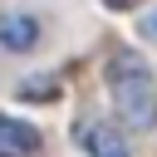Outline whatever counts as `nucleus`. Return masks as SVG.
<instances>
[{
    "instance_id": "20e7f679",
    "label": "nucleus",
    "mask_w": 157,
    "mask_h": 157,
    "mask_svg": "<svg viewBox=\"0 0 157 157\" xmlns=\"http://www.w3.org/2000/svg\"><path fill=\"white\" fill-rule=\"evenodd\" d=\"M34 44H39V25H34V15H0V49L25 54V49H34Z\"/></svg>"
},
{
    "instance_id": "7ed1b4c3",
    "label": "nucleus",
    "mask_w": 157,
    "mask_h": 157,
    "mask_svg": "<svg viewBox=\"0 0 157 157\" xmlns=\"http://www.w3.org/2000/svg\"><path fill=\"white\" fill-rule=\"evenodd\" d=\"M29 152H39V132L29 123L0 113V157H29Z\"/></svg>"
},
{
    "instance_id": "423d86ee",
    "label": "nucleus",
    "mask_w": 157,
    "mask_h": 157,
    "mask_svg": "<svg viewBox=\"0 0 157 157\" xmlns=\"http://www.w3.org/2000/svg\"><path fill=\"white\" fill-rule=\"evenodd\" d=\"M103 5H113V10H128V5H142V0H103Z\"/></svg>"
},
{
    "instance_id": "f03ea898",
    "label": "nucleus",
    "mask_w": 157,
    "mask_h": 157,
    "mask_svg": "<svg viewBox=\"0 0 157 157\" xmlns=\"http://www.w3.org/2000/svg\"><path fill=\"white\" fill-rule=\"evenodd\" d=\"M74 137H78V142H83L93 157H132V152H128V142H123V137H118L108 123H93V118H83V123L74 128Z\"/></svg>"
},
{
    "instance_id": "39448f33",
    "label": "nucleus",
    "mask_w": 157,
    "mask_h": 157,
    "mask_svg": "<svg viewBox=\"0 0 157 157\" xmlns=\"http://www.w3.org/2000/svg\"><path fill=\"white\" fill-rule=\"evenodd\" d=\"M20 93H25V98H54V93H59V83H25Z\"/></svg>"
},
{
    "instance_id": "f257e3e1",
    "label": "nucleus",
    "mask_w": 157,
    "mask_h": 157,
    "mask_svg": "<svg viewBox=\"0 0 157 157\" xmlns=\"http://www.w3.org/2000/svg\"><path fill=\"white\" fill-rule=\"evenodd\" d=\"M108 88H113V108L123 113V123H132V128L157 123V88H152L147 64L132 49H118L108 59Z\"/></svg>"
}]
</instances>
